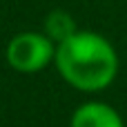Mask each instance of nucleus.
I'll use <instances>...</instances> for the list:
<instances>
[{"label":"nucleus","instance_id":"obj_1","mask_svg":"<svg viewBox=\"0 0 127 127\" xmlns=\"http://www.w3.org/2000/svg\"><path fill=\"white\" fill-rule=\"evenodd\" d=\"M54 67L76 92L98 94L116 80L121 58L107 36L92 29H78L56 45Z\"/></svg>","mask_w":127,"mask_h":127},{"label":"nucleus","instance_id":"obj_2","mask_svg":"<svg viewBox=\"0 0 127 127\" xmlns=\"http://www.w3.org/2000/svg\"><path fill=\"white\" fill-rule=\"evenodd\" d=\"M56 42L45 31H20L4 47L7 65L18 74H38L54 65Z\"/></svg>","mask_w":127,"mask_h":127},{"label":"nucleus","instance_id":"obj_3","mask_svg":"<svg viewBox=\"0 0 127 127\" xmlns=\"http://www.w3.org/2000/svg\"><path fill=\"white\" fill-rule=\"evenodd\" d=\"M69 127H125L121 112L105 100L80 103L69 118Z\"/></svg>","mask_w":127,"mask_h":127},{"label":"nucleus","instance_id":"obj_4","mask_svg":"<svg viewBox=\"0 0 127 127\" xmlns=\"http://www.w3.org/2000/svg\"><path fill=\"white\" fill-rule=\"evenodd\" d=\"M42 31L58 45L65 38H69L71 33H76L78 25H76V18L69 11H65V9H51L45 16V20H42Z\"/></svg>","mask_w":127,"mask_h":127}]
</instances>
